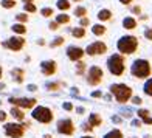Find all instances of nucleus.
Listing matches in <instances>:
<instances>
[{
	"label": "nucleus",
	"mask_w": 152,
	"mask_h": 138,
	"mask_svg": "<svg viewBox=\"0 0 152 138\" xmlns=\"http://www.w3.org/2000/svg\"><path fill=\"white\" fill-rule=\"evenodd\" d=\"M109 90H110V93L115 96L116 102H120V104H126V102H129L130 98L134 96L132 87L123 84V82H118V84H112Z\"/></svg>",
	"instance_id": "1"
},
{
	"label": "nucleus",
	"mask_w": 152,
	"mask_h": 138,
	"mask_svg": "<svg viewBox=\"0 0 152 138\" xmlns=\"http://www.w3.org/2000/svg\"><path fill=\"white\" fill-rule=\"evenodd\" d=\"M130 73L137 79H146L152 74V67L148 59H135L132 67H130Z\"/></svg>",
	"instance_id": "2"
},
{
	"label": "nucleus",
	"mask_w": 152,
	"mask_h": 138,
	"mask_svg": "<svg viewBox=\"0 0 152 138\" xmlns=\"http://www.w3.org/2000/svg\"><path fill=\"white\" fill-rule=\"evenodd\" d=\"M31 118L39 124H50L54 120V112L47 106H36L31 110Z\"/></svg>",
	"instance_id": "3"
},
{
	"label": "nucleus",
	"mask_w": 152,
	"mask_h": 138,
	"mask_svg": "<svg viewBox=\"0 0 152 138\" xmlns=\"http://www.w3.org/2000/svg\"><path fill=\"white\" fill-rule=\"evenodd\" d=\"M107 70L112 74H115V76H121L124 70H126V58L120 53L112 54L107 59Z\"/></svg>",
	"instance_id": "4"
},
{
	"label": "nucleus",
	"mask_w": 152,
	"mask_h": 138,
	"mask_svg": "<svg viewBox=\"0 0 152 138\" xmlns=\"http://www.w3.org/2000/svg\"><path fill=\"white\" fill-rule=\"evenodd\" d=\"M116 48H118L120 54L126 56V54H134L138 50V37L135 36H123L118 44H116Z\"/></svg>",
	"instance_id": "5"
},
{
	"label": "nucleus",
	"mask_w": 152,
	"mask_h": 138,
	"mask_svg": "<svg viewBox=\"0 0 152 138\" xmlns=\"http://www.w3.org/2000/svg\"><path fill=\"white\" fill-rule=\"evenodd\" d=\"M37 99L36 98H26V96H10L8 98V104L11 107H19L22 110H33L37 106Z\"/></svg>",
	"instance_id": "6"
},
{
	"label": "nucleus",
	"mask_w": 152,
	"mask_h": 138,
	"mask_svg": "<svg viewBox=\"0 0 152 138\" xmlns=\"http://www.w3.org/2000/svg\"><path fill=\"white\" fill-rule=\"evenodd\" d=\"M26 130L23 129L22 123H16V121H6L3 124V134L8 138H23Z\"/></svg>",
	"instance_id": "7"
},
{
	"label": "nucleus",
	"mask_w": 152,
	"mask_h": 138,
	"mask_svg": "<svg viewBox=\"0 0 152 138\" xmlns=\"http://www.w3.org/2000/svg\"><path fill=\"white\" fill-rule=\"evenodd\" d=\"M86 78H87V84H88V85L96 87V85H99L101 82H102V79H104V72H102L101 67L92 65L90 68H88Z\"/></svg>",
	"instance_id": "8"
},
{
	"label": "nucleus",
	"mask_w": 152,
	"mask_h": 138,
	"mask_svg": "<svg viewBox=\"0 0 152 138\" xmlns=\"http://www.w3.org/2000/svg\"><path fill=\"white\" fill-rule=\"evenodd\" d=\"M56 130L58 134L64 135V137H72L76 132V127H75V123L70 118H62L56 123Z\"/></svg>",
	"instance_id": "9"
},
{
	"label": "nucleus",
	"mask_w": 152,
	"mask_h": 138,
	"mask_svg": "<svg viewBox=\"0 0 152 138\" xmlns=\"http://www.w3.org/2000/svg\"><path fill=\"white\" fill-rule=\"evenodd\" d=\"M2 47L3 48H8L11 51H20L22 48L25 47V39L22 36H11L10 39H6L5 42H2Z\"/></svg>",
	"instance_id": "10"
},
{
	"label": "nucleus",
	"mask_w": 152,
	"mask_h": 138,
	"mask_svg": "<svg viewBox=\"0 0 152 138\" xmlns=\"http://www.w3.org/2000/svg\"><path fill=\"white\" fill-rule=\"evenodd\" d=\"M84 53L88 54V56H99V54L107 53V45L102 42V40H96V42L90 44V45L86 48Z\"/></svg>",
	"instance_id": "11"
},
{
	"label": "nucleus",
	"mask_w": 152,
	"mask_h": 138,
	"mask_svg": "<svg viewBox=\"0 0 152 138\" xmlns=\"http://www.w3.org/2000/svg\"><path fill=\"white\" fill-rule=\"evenodd\" d=\"M40 72H42V74H44V76H47V78L54 76V74H56V72H58L56 61H51V59L42 61V62H40Z\"/></svg>",
	"instance_id": "12"
},
{
	"label": "nucleus",
	"mask_w": 152,
	"mask_h": 138,
	"mask_svg": "<svg viewBox=\"0 0 152 138\" xmlns=\"http://www.w3.org/2000/svg\"><path fill=\"white\" fill-rule=\"evenodd\" d=\"M86 56L84 50L81 47H76V45H70L67 48V58L73 61V62H78V61H82V58Z\"/></svg>",
	"instance_id": "13"
},
{
	"label": "nucleus",
	"mask_w": 152,
	"mask_h": 138,
	"mask_svg": "<svg viewBox=\"0 0 152 138\" xmlns=\"http://www.w3.org/2000/svg\"><path fill=\"white\" fill-rule=\"evenodd\" d=\"M8 115H10V116H12L16 123H22V121H25V120H26V113H25V110L19 109V107H11V110L8 112Z\"/></svg>",
	"instance_id": "14"
},
{
	"label": "nucleus",
	"mask_w": 152,
	"mask_h": 138,
	"mask_svg": "<svg viewBox=\"0 0 152 138\" xmlns=\"http://www.w3.org/2000/svg\"><path fill=\"white\" fill-rule=\"evenodd\" d=\"M10 73H11V78L16 84H23V81H25V70L23 68L16 67V68H12Z\"/></svg>",
	"instance_id": "15"
},
{
	"label": "nucleus",
	"mask_w": 152,
	"mask_h": 138,
	"mask_svg": "<svg viewBox=\"0 0 152 138\" xmlns=\"http://www.w3.org/2000/svg\"><path fill=\"white\" fill-rule=\"evenodd\" d=\"M90 126L95 129V127H99L101 124H102V116L99 113H92L90 116H88V121H87Z\"/></svg>",
	"instance_id": "16"
},
{
	"label": "nucleus",
	"mask_w": 152,
	"mask_h": 138,
	"mask_svg": "<svg viewBox=\"0 0 152 138\" xmlns=\"http://www.w3.org/2000/svg\"><path fill=\"white\" fill-rule=\"evenodd\" d=\"M106 31H107V28H106V26L102 25V23H96V25H93V26H92V33L95 34V36H98V37L104 36Z\"/></svg>",
	"instance_id": "17"
},
{
	"label": "nucleus",
	"mask_w": 152,
	"mask_h": 138,
	"mask_svg": "<svg viewBox=\"0 0 152 138\" xmlns=\"http://www.w3.org/2000/svg\"><path fill=\"white\" fill-rule=\"evenodd\" d=\"M11 30H12V33L16 34V36H23V34L26 33V26L23 25V23H14L11 26Z\"/></svg>",
	"instance_id": "18"
},
{
	"label": "nucleus",
	"mask_w": 152,
	"mask_h": 138,
	"mask_svg": "<svg viewBox=\"0 0 152 138\" xmlns=\"http://www.w3.org/2000/svg\"><path fill=\"white\" fill-rule=\"evenodd\" d=\"M123 26L126 30H135L137 28V19L135 17H126L123 20Z\"/></svg>",
	"instance_id": "19"
},
{
	"label": "nucleus",
	"mask_w": 152,
	"mask_h": 138,
	"mask_svg": "<svg viewBox=\"0 0 152 138\" xmlns=\"http://www.w3.org/2000/svg\"><path fill=\"white\" fill-rule=\"evenodd\" d=\"M62 85H65L64 82H47L45 88H47L48 92H59L61 88H62Z\"/></svg>",
	"instance_id": "20"
},
{
	"label": "nucleus",
	"mask_w": 152,
	"mask_h": 138,
	"mask_svg": "<svg viewBox=\"0 0 152 138\" xmlns=\"http://www.w3.org/2000/svg\"><path fill=\"white\" fill-rule=\"evenodd\" d=\"M112 11L110 9H101L99 12H98V19L101 20V22H107V20H110L112 19Z\"/></svg>",
	"instance_id": "21"
},
{
	"label": "nucleus",
	"mask_w": 152,
	"mask_h": 138,
	"mask_svg": "<svg viewBox=\"0 0 152 138\" xmlns=\"http://www.w3.org/2000/svg\"><path fill=\"white\" fill-rule=\"evenodd\" d=\"M102 138H124V135H123V132L120 129H112V130H109Z\"/></svg>",
	"instance_id": "22"
},
{
	"label": "nucleus",
	"mask_w": 152,
	"mask_h": 138,
	"mask_svg": "<svg viewBox=\"0 0 152 138\" xmlns=\"http://www.w3.org/2000/svg\"><path fill=\"white\" fill-rule=\"evenodd\" d=\"M54 22H58L59 25H67V23H70V16L65 14V12H61L59 16H56V20Z\"/></svg>",
	"instance_id": "23"
},
{
	"label": "nucleus",
	"mask_w": 152,
	"mask_h": 138,
	"mask_svg": "<svg viewBox=\"0 0 152 138\" xmlns=\"http://www.w3.org/2000/svg\"><path fill=\"white\" fill-rule=\"evenodd\" d=\"M86 70H87L86 62H82V61H78V62H76V74H78V76H84V74H86Z\"/></svg>",
	"instance_id": "24"
},
{
	"label": "nucleus",
	"mask_w": 152,
	"mask_h": 138,
	"mask_svg": "<svg viewBox=\"0 0 152 138\" xmlns=\"http://www.w3.org/2000/svg\"><path fill=\"white\" fill-rule=\"evenodd\" d=\"M56 6H58V8H59L62 12H64V11H68V9L72 8V3L68 2V0H58Z\"/></svg>",
	"instance_id": "25"
},
{
	"label": "nucleus",
	"mask_w": 152,
	"mask_h": 138,
	"mask_svg": "<svg viewBox=\"0 0 152 138\" xmlns=\"http://www.w3.org/2000/svg\"><path fill=\"white\" fill-rule=\"evenodd\" d=\"M72 36L76 37V39L86 37V28H81V26H78V28H73V30H72Z\"/></svg>",
	"instance_id": "26"
},
{
	"label": "nucleus",
	"mask_w": 152,
	"mask_h": 138,
	"mask_svg": "<svg viewBox=\"0 0 152 138\" xmlns=\"http://www.w3.org/2000/svg\"><path fill=\"white\" fill-rule=\"evenodd\" d=\"M137 115H138V120H140V121H144V120H148L151 116V112L148 109H138Z\"/></svg>",
	"instance_id": "27"
},
{
	"label": "nucleus",
	"mask_w": 152,
	"mask_h": 138,
	"mask_svg": "<svg viewBox=\"0 0 152 138\" xmlns=\"http://www.w3.org/2000/svg\"><path fill=\"white\" fill-rule=\"evenodd\" d=\"M75 16L79 17V19L87 17V8H84V6H76L75 8Z\"/></svg>",
	"instance_id": "28"
},
{
	"label": "nucleus",
	"mask_w": 152,
	"mask_h": 138,
	"mask_svg": "<svg viewBox=\"0 0 152 138\" xmlns=\"http://www.w3.org/2000/svg\"><path fill=\"white\" fill-rule=\"evenodd\" d=\"M143 90H144V95H148L149 98H152V78L146 81V84H144Z\"/></svg>",
	"instance_id": "29"
},
{
	"label": "nucleus",
	"mask_w": 152,
	"mask_h": 138,
	"mask_svg": "<svg viewBox=\"0 0 152 138\" xmlns=\"http://www.w3.org/2000/svg\"><path fill=\"white\" fill-rule=\"evenodd\" d=\"M23 11L26 12V14H28V12H30V14H34V12L37 11V6L34 3H25L23 5Z\"/></svg>",
	"instance_id": "30"
},
{
	"label": "nucleus",
	"mask_w": 152,
	"mask_h": 138,
	"mask_svg": "<svg viewBox=\"0 0 152 138\" xmlns=\"http://www.w3.org/2000/svg\"><path fill=\"white\" fill-rule=\"evenodd\" d=\"M64 42H65V37H64V36H58V37L53 39V42L50 44V47H51V48H56V47H61Z\"/></svg>",
	"instance_id": "31"
},
{
	"label": "nucleus",
	"mask_w": 152,
	"mask_h": 138,
	"mask_svg": "<svg viewBox=\"0 0 152 138\" xmlns=\"http://www.w3.org/2000/svg\"><path fill=\"white\" fill-rule=\"evenodd\" d=\"M0 5H2V8H5V9H11V8H14L17 3H16V0H2Z\"/></svg>",
	"instance_id": "32"
},
{
	"label": "nucleus",
	"mask_w": 152,
	"mask_h": 138,
	"mask_svg": "<svg viewBox=\"0 0 152 138\" xmlns=\"http://www.w3.org/2000/svg\"><path fill=\"white\" fill-rule=\"evenodd\" d=\"M16 20L17 23H26L28 22V16H26V12H19V14H16Z\"/></svg>",
	"instance_id": "33"
},
{
	"label": "nucleus",
	"mask_w": 152,
	"mask_h": 138,
	"mask_svg": "<svg viewBox=\"0 0 152 138\" xmlns=\"http://www.w3.org/2000/svg\"><path fill=\"white\" fill-rule=\"evenodd\" d=\"M40 14H42L44 17H51V16H54V11H53V8H42L40 9Z\"/></svg>",
	"instance_id": "34"
},
{
	"label": "nucleus",
	"mask_w": 152,
	"mask_h": 138,
	"mask_svg": "<svg viewBox=\"0 0 152 138\" xmlns=\"http://www.w3.org/2000/svg\"><path fill=\"white\" fill-rule=\"evenodd\" d=\"M8 112H5V110H2V109H0V123H2V124H5L6 121H8Z\"/></svg>",
	"instance_id": "35"
},
{
	"label": "nucleus",
	"mask_w": 152,
	"mask_h": 138,
	"mask_svg": "<svg viewBox=\"0 0 152 138\" xmlns=\"http://www.w3.org/2000/svg\"><path fill=\"white\" fill-rule=\"evenodd\" d=\"M88 25H90V19H88V17L79 19V26H81V28H86V26H88Z\"/></svg>",
	"instance_id": "36"
},
{
	"label": "nucleus",
	"mask_w": 152,
	"mask_h": 138,
	"mask_svg": "<svg viewBox=\"0 0 152 138\" xmlns=\"http://www.w3.org/2000/svg\"><path fill=\"white\" fill-rule=\"evenodd\" d=\"M82 130H84V132H86V134H90V132H93V130H95V129H93V127L90 126V124H88V123L86 121L84 124H82Z\"/></svg>",
	"instance_id": "37"
},
{
	"label": "nucleus",
	"mask_w": 152,
	"mask_h": 138,
	"mask_svg": "<svg viewBox=\"0 0 152 138\" xmlns=\"http://www.w3.org/2000/svg\"><path fill=\"white\" fill-rule=\"evenodd\" d=\"M62 109H64L65 112H72V110H75V106L72 104V102H64V104H62Z\"/></svg>",
	"instance_id": "38"
},
{
	"label": "nucleus",
	"mask_w": 152,
	"mask_h": 138,
	"mask_svg": "<svg viewBox=\"0 0 152 138\" xmlns=\"http://www.w3.org/2000/svg\"><path fill=\"white\" fill-rule=\"evenodd\" d=\"M130 101H132V104H135V106H141L143 104V99L140 98V96H132Z\"/></svg>",
	"instance_id": "39"
},
{
	"label": "nucleus",
	"mask_w": 152,
	"mask_h": 138,
	"mask_svg": "<svg viewBox=\"0 0 152 138\" xmlns=\"http://www.w3.org/2000/svg\"><path fill=\"white\" fill-rule=\"evenodd\" d=\"M59 23L58 22H54V20H53V22H50V25H48V28H50L51 31H56V30H59Z\"/></svg>",
	"instance_id": "40"
},
{
	"label": "nucleus",
	"mask_w": 152,
	"mask_h": 138,
	"mask_svg": "<svg viewBox=\"0 0 152 138\" xmlns=\"http://www.w3.org/2000/svg\"><path fill=\"white\" fill-rule=\"evenodd\" d=\"M144 37L148 40H152V28H146L144 30Z\"/></svg>",
	"instance_id": "41"
},
{
	"label": "nucleus",
	"mask_w": 152,
	"mask_h": 138,
	"mask_svg": "<svg viewBox=\"0 0 152 138\" xmlns=\"http://www.w3.org/2000/svg\"><path fill=\"white\" fill-rule=\"evenodd\" d=\"M132 126H134V127H137V129H140V127L143 126V123H141L140 120H134V121H132Z\"/></svg>",
	"instance_id": "42"
},
{
	"label": "nucleus",
	"mask_w": 152,
	"mask_h": 138,
	"mask_svg": "<svg viewBox=\"0 0 152 138\" xmlns=\"http://www.w3.org/2000/svg\"><path fill=\"white\" fill-rule=\"evenodd\" d=\"M132 12H134V14H141V6H134Z\"/></svg>",
	"instance_id": "43"
},
{
	"label": "nucleus",
	"mask_w": 152,
	"mask_h": 138,
	"mask_svg": "<svg viewBox=\"0 0 152 138\" xmlns=\"http://www.w3.org/2000/svg\"><path fill=\"white\" fill-rule=\"evenodd\" d=\"M28 90H30V92H37V85H36V84H30V85H28Z\"/></svg>",
	"instance_id": "44"
},
{
	"label": "nucleus",
	"mask_w": 152,
	"mask_h": 138,
	"mask_svg": "<svg viewBox=\"0 0 152 138\" xmlns=\"http://www.w3.org/2000/svg\"><path fill=\"white\" fill-rule=\"evenodd\" d=\"M92 98H102V92H93Z\"/></svg>",
	"instance_id": "45"
},
{
	"label": "nucleus",
	"mask_w": 152,
	"mask_h": 138,
	"mask_svg": "<svg viewBox=\"0 0 152 138\" xmlns=\"http://www.w3.org/2000/svg\"><path fill=\"white\" fill-rule=\"evenodd\" d=\"M141 123H143V124H148V126H149V124L152 126V116H149L148 120H144V121H141Z\"/></svg>",
	"instance_id": "46"
},
{
	"label": "nucleus",
	"mask_w": 152,
	"mask_h": 138,
	"mask_svg": "<svg viewBox=\"0 0 152 138\" xmlns=\"http://www.w3.org/2000/svg\"><path fill=\"white\" fill-rule=\"evenodd\" d=\"M76 112L82 115V113H86V109H84V107H76Z\"/></svg>",
	"instance_id": "47"
},
{
	"label": "nucleus",
	"mask_w": 152,
	"mask_h": 138,
	"mask_svg": "<svg viewBox=\"0 0 152 138\" xmlns=\"http://www.w3.org/2000/svg\"><path fill=\"white\" fill-rule=\"evenodd\" d=\"M134 0H120V3H123V5H130Z\"/></svg>",
	"instance_id": "48"
},
{
	"label": "nucleus",
	"mask_w": 152,
	"mask_h": 138,
	"mask_svg": "<svg viewBox=\"0 0 152 138\" xmlns=\"http://www.w3.org/2000/svg\"><path fill=\"white\" fill-rule=\"evenodd\" d=\"M112 121H115V123H121V118H118V116H112Z\"/></svg>",
	"instance_id": "49"
},
{
	"label": "nucleus",
	"mask_w": 152,
	"mask_h": 138,
	"mask_svg": "<svg viewBox=\"0 0 152 138\" xmlns=\"http://www.w3.org/2000/svg\"><path fill=\"white\" fill-rule=\"evenodd\" d=\"M5 88H6V85L3 84V82H0V92H3V90H5Z\"/></svg>",
	"instance_id": "50"
},
{
	"label": "nucleus",
	"mask_w": 152,
	"mask_h": 138,
	"mask_svg": "<svg viewBox=\"0 0 152 138\" xmlns=\"http://www.w3.org/2000/svg\"><path fill=\"white\" fill-rule=\"evenodd\" d=\"M37 45H45V40L44 39H39L37 40Z\"/></svg>",
	"instance_id": "51"
},
{
	"label": "nucleus",
	"mask_w": 152,
	"mask_h": 138,
	"mask_svg": "<svg viewBox=\"0 0 152 138\" xmlns=\"http://www.w3.org/2000/svg\"><path fill=\"white\" fill-rule=\"evenodd\" d=\"M2 78H3V68H2V65H0V81H2Z\"/></svg>",
	"instance_id": "52"
},
{
	"label": "nucleus",
	"mask_w": 152,
	"mask_h": 138,
	"mask_svg": "<svg viewBox=\"0 0 152 138\" xmlns=\"http://www.w3.org/2000/svg\"><path fill=\"white\" fill-rule=\"evenodd\" d=\"M42 138H54V137H53V135H51V134H45V135H44V137H42Z\"/></svg>",
	"instance_id": "53"
},
{
	"label": "nucleus",
	"mask_w": 152,
	"mask_h": 138,
	"mask_svg": "<svg viewBox=\"0 0 152 138\" xmlns=\"http://www.w3.org/2000/svg\"><path fill=\"white\" fill-rule=\"evenodd\" d=\"M22 2H23V5H25V3H33L34 0H22Z\"/></svg>",
	"instance_id": "54"
},
{
	"label": "nucleus",
	"mask_w": 152,
	"mask_h": 138,
	"mask_svg": "<svg viewBox=\"0 0 152 138\" xmlns=\"http://www.w3.org/2000/svg\"><path fill=\"white\" fill-rule=\"evenodd\" d=\"M81 138H95V137H92V135H82Z\"/></svg>",
	"instance_id": "55"
},
{
	"label": "nucleus",
	"mask_w": 152,
	"mask_h": 138,
	"mask_svg": "<svg viewBox=\"0 0 152 138\" xmlns=\"http://www.w3.org/2000/svg\"><path fill=\"white\" fill-rule=\"evenodd\" d=\"M144 138H152V135H146V137H144Z\"/></svg>",
	"instance_id": "56"
},
{
	"label": "nucleus",
	"mask_w": 152,
	"mask_h": 138,
	"mask_svg": "<svg viewBox=\"0 0 152 138\" xmlns=\"http://www.w3.org/2000/svg\"><path fill=\"white\" fill-rule=\"evenodd\" d=\"M73 2H82V0H73Z\"/></svg>",
	"instance_id": "57"
},
{
	"label": "nucleus",
	"mask_w": 152,
	"mask_h": 138,
	"mask_svg": "<svg viewBox=\"0 0 152 138\" xmlns=\"http://www.w3.org/2000/svg\"><path fill=\"white\" fill-rule=\"evenodd\" d=\"M130 138H137V137H130Z\"/></svg>",
	"instance_id": "58"
},
{
	"label": "nucleus",
	"mask_w": 152,
	"mask_h": 138,
	"mask_svg": "<svg viewBox=\"0 0 152 138\" xmlns=\"http://www.w3.org/2000/svg\"><path fill=\"white\" fill-rule=\"evenodd\" d=\"M0 104H2V101H0Z\"/></svg>",
	"instance_id": "59"
}]
</instances>
